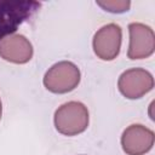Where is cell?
<instances>
[{"mask_svg":"<svg viewBox=\"0 0 155 155\" xmlns=\"http://www.w3.org/2000/svg\"><path fill=\"white\" fill-rule=\"evenodd\" d=\"M90 121L87 107L81 102L71 101L62 104L54 111L53 122L56 130L63 136H78L82 133Z\"/></svg>","mask_w":155,"mask_h":155,"instance_id":"obj_1","label":"cell"},{"mask_svg":"<svg viewBox=\"0 0 155 155\" xmlns=\"http://www.w3.org/2000/svg\"><path fill=\"white\" fill-rule=\"evenodd\" d=\"M80 79L81 74L78 65L69 61H62L53 64L45 73L42 82L50 92L63 94L75 90Z\"/></svg>","mask_w":155,"mask_h":155,"instance_id":"obj_2","label":"cell"},{"mask_svg":"<svg viewBox=\"0 0 155 155\" xmlns=\"http://www.w3.org/2000/svg\"><path fill=\"white\" fill-rule=\"evenodd\" d=\"M38 7L35 1H0V40L13 34Z\"/></svg>","mask_w":155,"mask_h":155,"instance_id":"obj_3","label":"cell"},{"mask_svg":"<svg viewBox=\"0 0 155 155\" xmlns=\"http://www.w3.org/2000/svg\"><path fill=\"white\" fill-rule=\"evenodd\" d=\"M153 87L154 78L143 68L125 70L117 80V88L120 93L128 99H139L150 92Z\"/></svg>","mask_w":155,"mask_h":155,"instance_id":"obj_4","label":"cell"},{"mask_svg":"<svg viewBox=\"0 0 155 155\" xmlns=\"http://www.w3.org/2000/svg\"><path fill=\"white\" fill-rule=\"evenodd\" d=\"M121 40L122 30L119 24L109 23L103 25L93 35V52L102 61H113L120 53Z\"/></svg>","mask_w":155,"mask_h":155,"instance_id":"obj_5","label":"cell"},{"mask_svg":"<svg viewBox=\"0 0 155 155\" xmlns=\"http://www.w3.org/2000/svg\"><path fill=\"white\" fill-rule=\"evenodd\" d=\"M130 45L127 57L130 59H143L150 57L155 51V34L154 30L139 22L128 24Z\"/></svg>","mask_w":155,"mask_h":155,"instance_id":"obj_6","label":"cell"},{"mask_svg":"<svg viewBox=\"0 0 155 155\" xmlns=\"http://www.w3.org/2000/svg\"><path fill=\"white\" fill-rule=\"evenodd\" d=\"M154 142L153 130L140 124L130 125L121 136V147L127 155H144L151 150Z\"/></svg>","mask_w":155,"mask_h":155,"instance_id":"obj_7","label":"cell"},{"mask_svg":"<svg viewBox=\"0 0 155 155\" xmlns=\"http://www.w3.org/2000/svg\"><path fill=\"white\" fill-rule=\"evenodd\" d=\"M30 41L22 34H10L0 40V57L10 63L25 64L33 57Z\"/></svg>","mask_w":155,"mask_h":155,"instance_id":"obj_8","label":"cell"},{"mask_svg":"<svg viewBox=\"0 0 155 155\" xmlns=\"http://www.w3.org/2000/svg\"><path fill=\"white\" fill-rule=\"evenodd\" d=\"M97 5L101 6L103 10L111 12V13H124L127 12L131 7V1L126 0H98Z\"/></svg>","mask_w":155,"mask_h":155,"instance_id":"obj_9","label":"cell"},{"mask_svg":"<svg viewBox=\"0 0 155 155\" xmlns=\"http://www.w3.org/2000/svg\"><path fill=\"white\" fill-rule=\"evenodd\" d=\"M1 114H2V104H1V99H0V119H1Z\"/></svg>","mask_w":155,"mask_h":155,"instance_id":"obj_10","label":"cell"}]
</instances>
